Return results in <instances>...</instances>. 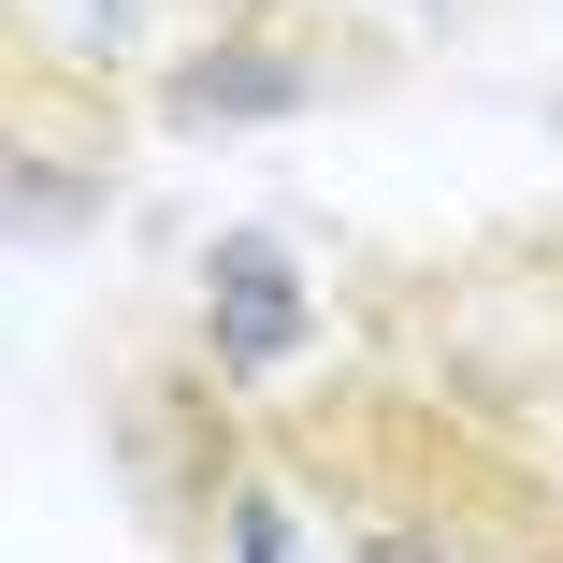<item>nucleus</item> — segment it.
Listing matches in <instances>:
<instances>
[{"mask_svg": "<svg viewBox=\"0 0 563 563\" xmlns=\"http://www.w3.org/2000/svg\"><path fill=\"white\" fill-rule=\"evenodd\" d=\"M202 563H318V534H303V492H289L275 463H232V492L202 506Z\"/></svg>", "mask_w": 563, "mask_h": 563, "instance_id": "20e7f679", "label": "nucleus"}, {"mask_svg": "<svg viewBox=\"0 0 563 563\" xmlns=\"http://www.w3.org/2000/svg\"><path fill=\"white\" fill-rule=\"evenodd\" d=\"M347 563H534L520 534H492L477 506H448V492H405V506H362Z\"/></svg>", "mask_w": 563, "mask_h": 563, "instance_id": "7ed1b4c3", "label": "nucleus"}, {"mask_svg": "<svg viewBox=\"0 0 563 563\" xmlns=\"http://www.w3.org/2000/svg\"><path fill=\"white\" fill-rule=\"evenodd\" d=\"M87 217H101V174H73V159L30 131V145H15V232L58 246V232H87Z\"/></svg>", "mask_w": 563, "mask_h": 563, "instance_id": "39448f33", "label": "nucleus"}, {"mask_svg": "<svg viewBox=\"0 0 563 563\" xmlns=\"http://www.w3.org/2000/svg\"><path fill=\"white\" fill-rule=\"evenodd\" d=\"M419 15H448V0H419Z\"/></svg>", "mask_w": 563, "mask_h": 563, "instance_id": "423d86ee", "label": "nucleus"}, {"mask_svg": "<svg viewBox=\"0 0 563 563\" xmlns=\"http://www.w3.org/2000/svg\"><path fill=\"white\" fill-rule=\"evenodd\" d=\"M188 347H202V376L217 390H275V376H303L318 362V275H303V246L275 232V217H246V232H217L202 246V275H188Z\"/></svg>", "mask_w": 563, "mask_h": 563, "instance_id": "f03ea898", "label": "nucleus"}, {"mask_svg": "<svg viewBox=\"0 0 563 563\" xmlns=\"http://www.w3.org/2000/svg\"><path fill=\"white\" fill-rule=\"evenodd\" d=\"M332 73H347V44H318V30H289L275 0H232L217 30H188L174 58H159V87H145V117L159 131H275V117H303V101H332Z\"/></svg>", "mask_w": 563, "mask_h": 563, "instance_id": "f257e3e1", "label": "nucleus"}]
</instances>
